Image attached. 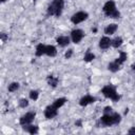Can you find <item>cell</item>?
Wrapping results in <instances>:
<instances>
[{
  "label": "cell",
  "instance_id": "1",
  "mask_svg": "<svg viewBox=\"0 0 135 135\" xmlns=\"http://www.w3.org/2000/svg\"><path fill=\"white\" fill-rule=\"evenodd\" d=\"M121 121V115L117 112L104 113L100 117V123L104 127H112L114 124H118Z\"/></svg>",
  "mask_w": 135,
  "mask_h": 135
},
{
  "label": "cell",
  "instance_id": "2",
  "mask_svg": "<svg viewBox=\"0 0 135 135\" xmlns=\"http://www.w3.org/2000/svg\"><path fill=\"white\" fill-rule=\"evenodd\" d=\"M63 7H64V0H53V2L47 7V15L60 17Z\"/></svg>",
  "mask_w": 135,
  "mask_h": 135
},
{
  "label": "cell",
  "instance_id": "3",
  "mask_svg": "<svg viewBox=\"0 0 135 135\" xmlns=\"http://www.w3.org/2000/svg\"><path fill=\"white\" fill-rule=\"evenodd\" d=\"M101 93L103 94L104 97L110 98V99L113 100L114 102H116V101H118V100L120 99V95L116 92L115 86L112 85V84H107V85H104V86L102 88V90H101Z\"/></svg>",
  "mask_w": 135,
  "mask_h": 135
},
{
  "label": "cell",
  "instance_id": "4",
  "mask_svg": "<svg viewBox=\"0 0 135 135\" xmlns=\"http://www.w3.org/2000/svg\"><path fill=\"white\" fill-rule=\"evenodd\" d=\"M35 117H36V112H33V111L27 112V113H25L24 115H22V116L20 117L19 123H20V126H22V127H23V126H26V124H30V123H32V122L34 121Z\"/></svg>",
  "mask_w": 135,
  "mask_h": 135
},
{
  "label": "cell",
  "instance_id": "5",
  "mask_svg": "<svg viewBox=\"0 0 135 135\" xmlns=\"http://www.w3.org/2000/svg\"><path fill=\"white\" fill-rule=\"evenodd\" d=\"M88 17H89V14H88L86 12L80 11V12L75 13V14L71 17V21H72L74 24H78V23H81V22H83L84 20H86Z\"/></svg>",
  "mask_w": 135,
  "mask_h": 135
},
{
  "label": "cell",
  "instance_id": "6",
  "mask_svg": "<svg viewBox=\"0 0 135 135\" xmlns=\"http://www.w3.org/2000/svg\"><path fill=\"white\" fill-rule=\"evenodd\" d=\"M84 37V32L80 28H75L71 32V39L74 43H79Z\"/></svg>",
  "mask_w": 135,
  "mask_h": 135
},
{
  "label": "cell",
  "instance_id": "7",
  "mask_svg": "<svg viewBox=\"0 0 135 135\" xmlns=\"http://www.w3.org/2000/svg\"><path fill=\"white\" fill-rule=\"evenodd\" d=\"M58 115V109H56L53 104H50L44 110V116L46 119H52Z\"/></svg>",
  "mask_w": 135,
  "mask_h": 135
},
{
  "label": "cell",
  "instance_id": "8",
  "mask_svg": "<svg viewBox=\"0 0 135 135\" xmlns=\"http://www.w3.org/2000/svg\"><path fill=\"white\" fill-rule=\"evenodd\" d=\"M115 9H116V5H115V2H114L113 0L107 1V2L103 4V6H102V11H103V13H104L105 16H108L110 13H112V12L115 11Z\"/></svg>",
  "mask_w": 135,
  "mask_h": 135
},
{
  "label": "cell",
  "instance_id": "9",
  "mask_svg": "<svg viewBox=\"0 0 135 135\" xmlns=\"http://www.w3.org/2000/svg\"><path fill=\"white\" fill-rule=\"evenodd\" d=\"M95 101H96V97L91 96V95H85V96H83V97L80 98L79 104L81 107H86V105H89L91 103H94Z\"/></svg>",
  "mask_w": 135,
  "mask_h": 135
},
{
  "label": "cell",
  "instance_id": "10",
  "mask_svg": "<svg viewBox=\"0 0 135 135\" xmlns=\"http://www.w3.org/2000/svg\"><path fill=\"white\" fill-rule=\"evenodd\" d=\"M112 45V40L108 36H103L99 40V47L101 50H108Z\"/></svg>",
  "mask_w": 135,
  "mask_h": 135
},
{
  "label": "cell",
  "instance_id": "11",
  "mask_svg": "<svg viewBox=\"0 0 135 135\" xmlns=\"http://www.w3.org/2000/svg\"><path fill=\"white\" fill-rule=\"evenodd\" d=\"M70 41H71V39H70L69 36H59V37H57V39H56L57 44H58L59 46H61V47L68 46V45L70 44Z\"/></svg>",
  "mask_w": 135,
  "mask_h": 135
},
{
  "label": "cell",
  "instance_id": "12",
  "mask_svg": "<svg viewBox=\"0 0 135 135\" xmlns=\"http://www.w3.org/2000/svg\"><path fill=\"white\" fill-rule=\"evenodd\" d=\"M23 130L25 131V132H27L28 134H32V135H34V134H37L38 132H39V128H38V126H35V124H26V126H23Z\"/></svg>",
  "mask_w": 135,
  "mask_h": 135
},
{
  "label": "cell",
  "instance_id": "13",
  "mask_svg": "<svg viewBox=\"0 0 135 135\" xmlns=\"http://www.w3.org/2000/svg\"><path fill=\"white\" fill-rule=\"evenodd\" d=\"M117 28H118V25L116 23H111V24H109V25L105 26L104 34L108 35V36L109 35H113V34H115V32L117 31Z\"/></svg>",
  "mask_w": 135,
  "mask_h": 135
},
{
  "label": "cell",
  "instance_id": "14",
  "mask_svg": "<svg viewBox=\"0 0 135 135\" xmlns=\"http://www.w3.org/2000/svg\"><path fill=\"white\" fill-rule=\"evenodd\" d=\"M45 51H46V45L43 44V43H39V44H37V46H36L35 55H36L37 57H41L42 55H45Z\"/></svg>",
  "mask_w": 135,
  "mask_h": 135
},
{
  "label": "cell",
  "instance_id": "15",
  "mask_svg": "<svg viewBox=\"0 0 135 135\" xmlns=\"http://www.w3.org/2000/svg\"><path fill=\"white\" fill-rule=\"evenodd\" d=\"M45 55H47L49 57H55L57 55V49L56 46L50 44V45H46V51H45Z\"/></svg>",
  "mask_w": 135,
  "mask_h": 135
},
{
  "label": "cell",
  "instance_id": "16",
  "mask_svg": "<svg viewBox=\"0 0 135 135\" xmlns=\"http://www.w3.org/2000/svg\"><path fill=\"white\" fill-rule=\"evenodd\" d=\"M46 81H47V83H49L52 88H56L57 84H58L59 79H58L57 77H54L53 75H49V76L46 77Z\"/></svg>",
  "mask_w": 135,
  "mask_h": 135
},
{
  "label": "cell",
  "instance_id": "17",
  "mask_svg": "<svg viewBox=\"0 0 135 135\" xmlns=\"http://www.w3.org/2000/svg\"><path fill=\"white\" fill-rule=\"evenodd\" d=\"M65 102H66V98H65V97H60V98H57L56 100H54V102H53L52 104H53L56 109L59 110Z\"/></svg>",
  "mask_w": 135,
  "mask_h": 135
},
{
  "label": "cell",
  "instance_id": "18",
  "mask_svg": "<svg viewBox=\"0 0 135 135\" xmlns=\"http://www.w3.org/2000/svg\"><path fill=\"white\" fill-rule=\"evenodd\" d=\"M119 69H120V65H119L115 60L112 61V62H110V63L108 64V70H109L110 72H112V73H116Z\"/></svg>",
  "mask_w": 135,
  "mask_h": 135
},
{
  "label": "cell",
  "instance_id": "19",
  "mask_svg": "<svg viewBox=\"0 0 135 135\" xmlns=\"http://www.w3.org/2000/svg\"><path fill=\"white\" fill-rule=\"evenodd\" d=\"M127 58H128L127 53H126V52L120 51V52H119V57H118V58H116V59H115V61H116L119 65H121V64L127 60Z\"/></svg>",
  "mask_w": 135,
  "mask_h": 135
},
{
  "label": "cell",
  "instance_id": "20",
  "mask_svg": "<svg viewBox=\"0 0 135 135\" xmlns=\"http://www.w3.org/2000/svg\"><path fill=\"white\" fill-rule=\"evenodd\" d=\"M122 42H123V40H122L121 37H115V38L112 40V46L115 47V49H118V47L122 44Z\"/></svg>",
  "mask_w": 135,
  "mask_h": 135
},
{
  "label": "cell",
  "instance_id": "21",
  "mask_svg": "<svg viewBox=\"0 0 135 135\" xmlns=\"http://www.w3.org/2000/svg\"><path fill=\"white\" fill-rule=\"evenodd\" d=\"M94 59H95V55H94L93 53H91L90 51H88V52L84 54L83 60H84L85 62H90V61H92V60H94Z\"/></svg>",
  "mask_w": 135,
  "mask_h": 135
},
{
  "label": "cell",
  "instance_id": "22",
  "mask_svg": "<svg viewBox=\"0 0 135 135\" xmlns=\"http://www.w3.org/2000/svg\"><path fill=\"white\" fill-rule=\"evenodd\" d=\"M19 86H20V84H19L18 82H12L11 84H8V86H7V91L11 92V93H13V92L17 91V90L19 89Z\"/></svg>",
  "mask_w": 135,
  "mask_h": 135
},
{
  "label": "cell",
  "instance_id": "23",
  "mask_svg": "<svg viewBox=\"0 0 135 135\" xmlns=\"http://www.w3.org/2000/svg\"><path fill=\"white\" fill-rule=\"evenodd\" d=\"M38 97H39V92H38L37 90H32V91L30 92V98H31L32 100L36 101V100L38 99Z\"/></svg>",
  "mask_w": 135,
  "mask_h": 135
},
{
  "label": "cell",
  "instance_id": "24",
  "mask_svg": "<svg viewBox=\"0 0 135 135\" xmlns=\"http://www.w3.org/2000/svg\"><path fill=\"white\" fill-rule=\"evenodd\" d=\"M107 17H109V18H113V19H118V18L120 17V12H119L118 9H115V11H113L112 13H110Z\"/></svg>",
  "mask_w": 135,
  "mask_h": 135
},
{
  "label": "cell",
  "instance_id": "25",
  "mask_svg": "<svg viewBox=\"0 0 135 135\" xmlns=\"http://www.w3.org/2000/svg\"><path fill=\"white\" fill-rule=\"evenodd\" d=\"M28 105V100L26 98H21L19 100V107L22 108V109H25L26 107Z\"/></svg>",
  "mask_w": 135,
  "mask_h": 135
},
{
  "label": "cell",
  "instance_id": "26",
  "mask_svg": "<svg viewBox=\"0 0 135 135\" xmlns=\"http://www.w3.org/2000/svg\"><path fill=\"white\" fill-rule=\"evenodd\" d=\"M72 55H73V50H72V49H70V50H68V51L65 52L64 57H65L66 59H70V58L72 57Z\"/></svg>",
  "mask_w": 135,
  "mask_h": 135
},
{
  "label": "cell",
  "instance_id": "27",
  "mask_svg": "<svg viewBox=\"0 0 135 135\" xmlns=\"http://www.w3.org/2000/svg\"><path fill=\"white\" fill-rule=\"evenodd\" d=\"M0 36H1V40H2L3 42H5V41H6V39H7V35H6L5 33H1V34H0Z\"/></svg>",
  "mask_w": 135,
  "mask_h": 135
},
{
  "label": "cell",
  "instance_id": "28",
  "mask_svg": "<svg viewBox=\"0 0 135 135\" xmlns=\"http://www.w3.org/2000/svg\"><path fill=\"white\" fill-rule=\"evenodd\" d=\"M111 112H113V109L111 107H105L103 109V113H111Z\"/></svg>",
  "mask_w": 135,
  "mask_h": 135
},
{
  "label": "cell",
  "instance_id": "29",
  "mask_svg": "<svg viewBox=\"0 0 135 135\" xmlns=\"http://www.w3.org/2000/svg\"><path fill=\"white\" fill-rule=\"evenodd\" d=\"M128 134H130V135H132V134H135V127H132L129 131H128Z\"/></svg>",
  "mask_w": 135,
  "mask_h": 135
},
{
  "label": "cell",
  "instance_id": "30",
  "mask_svg": "<svg viewBox=\"0 0 135 135\" xmlns=\"http://www.w3.org/2000/svg\"><path fill=\"white\" fill-rule=\"evenodd\" d=\"M75 124H76L77 127H81V126H82V121H81L80 119H78V120L75 121Z\"/></svg>",
  "mask_w": 135,
  "mask_h": 135
},
{
  "label": "cell",
  "instance_id": "31",
  "mask_svg": "<svg viewBox=\"0 0 135 135\" xmlns=\"http://www.w3.org/2000/svg\"><path fill=\"white\" fill-rule=\"evenodd\" d=\"M131 69H132V70L135 72V62H134V63H132V65H131Z\"/></svg>",
  "mask_w": 135,
  "mask_h": 135
},
{
  "label": "cell",
  "instance_id": "32",
  "mask_svg": "<svg viewBox=\"0 0 135 135\" xmlns=\"http://www.w3.org/2000/svg\"><path fill=\"white\" fill-rule=\"evenodd\" d=\"M92 32H93V33H96V32H97V28H96V27L92 28Z\"/></svg>",
  "mask_w": 135,
  "mask_h": 135
},
{
  "label": "cell",
  "instance_id": "33",
  "mask_svg": "<svg viewBox=\"0 0 135 135\" xmlns=\"http://www.w3.org/2000/svg\"><path fill=\"white\" fill-rule=\"evenodd\" d=\"M128 112H129V109H126V111H124V114H128Z\"/></svg>",
  "mask_w": 135,
  "mask_h": 135
},
{
  "label": "cell",
  "instance_id": "34",
  "mask_svg": "<svg viewBox=\"0 0 135 135\" xmlns=\"http://www.w3.org/2000/svg\"><path fill=\"white\" fill-rule=\"evenodd\" d=\"M5 1H6V0H1V2H5Z\"/></svg>",
  "mask_w": 135,
  "mask_h": 135
}]
</instances>
